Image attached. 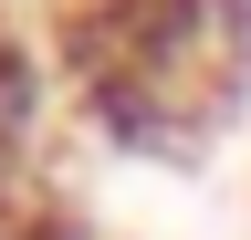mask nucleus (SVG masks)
Wrapping results in <instances>:
<instances>
[{
  "mask_svg": "<svg viewBox=\"0 0 251 240\" xmlns=\"http://www.w3.org/2000/svg\"><path fill=\"white\" fill-rule=\"evenodd\" d=\"M63 63L115 146L188 157L251 84V0H74Z\"/></svg>",
  "mask_w": 251,
  "mask_h": 240,
  "instance_id": "nucleus-1",
  "label": "nucleus"
},
{
  "mask_svg": "<svg viewBox=\"0 0 251 240\" xmlns=\"http://www.w3.org/2000/svg\"><path fill=\"white\" fill-rule=\"evenodd\" d=\"M42 136H52V73H42V52L0 21V188L42 157Z\"/></svg>",
  "mask_w": 251,
  "mask_h": 240,
  "instance_id": "nucleus-2",
  "label": "nucleus"
},
{
  "mask_svg": "<svg viewBox=\"0 0 251 240\" xmlns=\"http://www.w3.org/2000/svg\"><path fill=\"white\" fill-rule=\"evenodd\" d=\"M31 230V209H11V198H0V240H21Z\"/></svg>",
  "mask_w": 251,
  "mask_h": 240,
  "instance_id": "nucleus-3",
  "label": "nucleus"
}]
</instances>
